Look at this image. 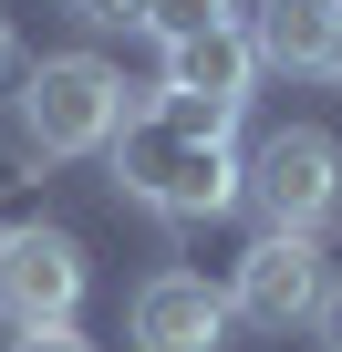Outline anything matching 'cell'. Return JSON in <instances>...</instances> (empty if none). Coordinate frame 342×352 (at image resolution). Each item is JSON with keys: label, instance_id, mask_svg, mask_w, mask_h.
Wrapping results in <instances>:
<instances>
[{"label": "cell", "instance_id": "ba28073f", "mask_svg": "<svg viewBox=\"0 0 342 352\" xmlns=\"http://www.w3.org/2000/svg\"><path fill=\"white\" fill-rule=\"evenodd\" d=\"M239 32H249L259 73H332V52H342V0H259Z\"/></svg>", "mask_w": 342, "mask_h": 352}, {"label": "cell", "instance_id": "30bf717a", "mask_svg": "<svg viewBox=\"0 0 342 352\" xmlns=\"http://www.w3.org/2000/svg\"><path fill=\"white\" fill-rule=\"evenodd\" d=\"M321 352H342V280H321V300H311V321H301Z\"/></svg>", "mask_w": 342, "mask_h": 352}, {"label": "cell", "instance_id": "5bb4252c", "mask_svg": "<svg viewBox=\"0 0 342 352\" xmlns=\"http://www.w3.org/2000/svg\"><path fill=\"white\" fill-rule=\"evenodd\" d=\"M332 83H342V52H332Z\"/></svg>", "mask_w": 342, "mask_h": 352}, {"label": "cell", "instance_id": "9c48e42d", "mask_svg": "<svg viewBox=\"0 0 342 352\" xmlns=\"http://www.w3.org/2000/svg\"><path fill=\"white\" fill-rule=\"evenodd\" d=\"M135 21H145L156 42H187V32H218V21H239V0H135Z\"/></svg>", "mask_w": 342, "mask_h": 352}, {"label": "cell", "instance_id": "6da1fadb", "mask_svg": "<svg viewBox=\"0 0 342 352\" xmlns=\"http://www.w3.org/2000/svg\"><path fill=\"white\" fill-rule=\"evenodd\" d=\"M104 155H114V187H125L135 208H156L166 228L239 208V145H228V124H197V114H177V104L125 114Z\"/></svg>", "mask_w": 342, "mask_h": 352}, {"label": "cell", "instance_id": "7c38bea8", "mask_svg": "<svg viewBox=\"0 0 342 352\" xmlns=\"http://www.w3.org/2000/svg\"><path fill=\"white\" fill-rule=\"evenodd\" d=\"M63 11L94 21V32H125V21H135V0H63Z\"/></svg>", "mask_w": 342, "mask_h": 352}, {"label": "cell", "instance_id": "52a82bcc", "mask_svg": "<svg viewBox=\"0 0 342 352\" xmlns=\"http://www.w3.org/2000/svg\"><path fill=\"white\" fill-rule=\"evenodd\" d=\"M135 352H228V290H208L197 270H156L125 311Z\"/></svg>", "mask_w": 342, "mask_h": 352}, {"label": "cell", "instance_id": "3957f363", "mask_svg": "<svg viewBox=\"0 0 342 352\" xmlns=\"http://www.w3.org/2000/svg\"><path fill=\"white\" fill-rule=\"evenodd\" d=\"M239 197L259 208V228L321 239L332 208H342V145H332L321 124H280L259 155H239Z\"/></svg>", "mask_w": 342, "mask_h": 352}, {"label": "cell", "instance_id": "7a4b0ae2", "mask_svg": "<svg viewBox=\"0 0 342 352\" xmlns=\"http://www.w3.org/2000/svg\"><path fill=\"white\" fill-rule=\"evenodd\" d=\"M114 124H125V73L104 52H52V63L21 73V145L42 166L114 145Z\"/></svg>", "mask_w": 342, "mask_h": 352}, {"label": "cell", "instance_id": "8fae6325", "mask_svg": "<svg viewBox=\"0 0 342 352\" xmlns=\"http://www.w3.org/2000/svg\"><path fill=\"white\" fill-rule=\"evenodd\" d=\"M11 352H94L73 321H52V331H11Z\"/></svg>", "mask_w": 342, "mask_h": 352}, {"label": "cell", "instance_id": "5b68a950", "mask_svg": "<svg viewBox=\"0 0 342 352\" xmlns=\"http://www.w3.org/2000/svg\"><path fill=\"white\" fill-rule=\"evenodd\" d=\"M0 311L11 331H52L83 311V249L63 228H11L0 239Z\"/></svg>", "mask_w": 342, "mask_h": 352}, {"label": "cell", "instance_id": "277c9868", "mask_svg": "<svg viewBox=\"0 0 342 352\" xmlns=\"http://www.w3.org/2000/svg\"><path fill=\"white\" fill-rule=\"evenodd\" d=\"M321 239H290V228H259L249 249H239V270H228V321H259V331H290V321H311V300H321Z\"/></svg>", "mask_w": 342, "mask_h": 352}, {"label": "cell", "instance_id": "8992f818", "mask_svg": "<svg viewBox=\"0 0 342 352\" xmlns=\"http://www.w3.org/2000/svg\"><path fill=\"white\" fill-rule=\"evenodd\" d=\"M249 83H259V52H249L239 21L166 42V104L197 114V124H239V114H249Z\"/></svg>", "mask_w": 342, "mask_h": 352}, {"label": "cell", "instance_id": "4fadbf2b", "mask_svg": "<svg viewBox=\"0 0 342 352\" xmlns=\"http://www.w3.org/2000/svg\"><path fill=\"white\" fill-rule=\"evenodd\" d=\"M11 63H21V52H11V11H0V73H11Z\"/></svg>", "mask_w": 342, "mask_h": 352}]
</instances>
